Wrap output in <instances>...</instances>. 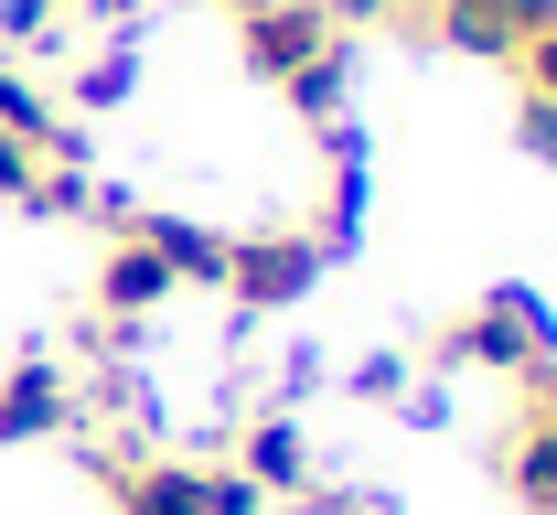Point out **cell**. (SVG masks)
I'll return each mask as SVG.
<instances>
[{
	"mask_svg": "<svg viewBox=\"0 0 557 515\" xmlns=\"http://www.w3.org/2000/svg\"><path fill=\"white\" fill-rule=\"evenodd\" d=\"M75 397L65 366H44V355H22V366H0V441H44V430H75Z\"/></svg>",
	"mask_w": 557,
	"mask_h": 515,
	"instance_id": "obj_1",
	"label": "cell"
},
{
	"mask_svg": "<svg viewBox=\"0 0 557 515\" xmlns=\"http://www.w3.org/2000/svg\"><path fill=\"white\" fill-rule=\"evenodd\" d=\"M225 473H247V483H258L269 505L311 494V451H300V430H289V419H247V430H236V462H225Z\"/></svg>",
	"mask_w": 557,
	"mask_h": 515,
	"instance_id": "obj_2",
	"label": "cell"
},
{
	"mask_svg": "<svg viewBox=\"0 0 557 515\" xmlns=\"http://www.w3.org/2000/svg\"><path fill=\"white\" fill-rule=\"evenodd\" d=\"M525 140H536V150L557 161V97H536V108H525Z\"/></svg>",
	"mask_w": 557,
	"mask_h": 515,
	"instance_id": "obj_3",
	"label": "cell"
}]
</instances>
